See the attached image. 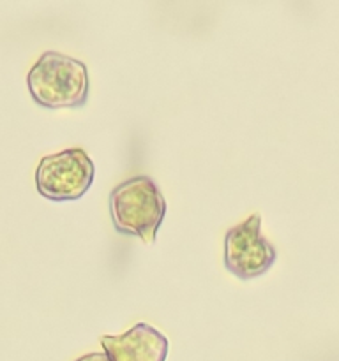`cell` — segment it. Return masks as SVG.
<instances>
[{
  "instance_id": "6da1fadb",
  "label": "cell",
  "mask_w": 339,
  "mask_h": 361,
  "mask_svg": "<svg viewBox=\"0 0 339 361\" xmlns=\"http://www.w3.org/2000/svg\"><path fill=\"white\" fill-rule=\"evenodd\" d=\"M28 92L42 108H80L88 99L87 66L73 56L46 51L27 76Z\"/></svg>"
},
{
  "instance_id": "7a4b0ae2",
  "label": "cell",
  "mask_w": 339,
  "mask_h": 361,
  "mask_svg": "<svg viewBox=\"0 0 339 361\" xmlns=\"http://www.w3.org/2000/svg\"><path fill=\"white\" fill-rule=\"evenodd\" d=\"M109 214L120 235L152 243L166 214V201L148 176H133L109 194Z\"/></svg>"
},
{
  "instance_id": "3957f363",
  "label": "cell",
  "mask_w": 339,
  "mask_h": 361,
  "mask_svg": "<svg viewBox=\"0 0 339 361\" xmlns=\"http://www.w3.org/2000/svg\"><path fill=\"white\" fill-rule=\"evenodd\" d=\"M94 180V162L81 148L46 155L35 169V187L49 201H74L85 196Z\"/></svg>"
},
{
  "instance_id": "277c9868",
  "label": "cell",
  "mask_w": 339,
  "mask_h": 361,
  "mask_svg": "<svg viewBox=\"0 0 339 361\" xmlns=\"http://www.w3.org/2000/svg\"><path fill=\"white\" fill-rule=\"evenodd\" d=\"M261 217L253 214L225 236V267L242 281L267 274L275 263L278 252L260 235Z\"/></svg>"
},
{
  "instance_id": "5b68a950",
  "label": "cell",
  "mask_w": 339,
  "mask_h": 361,
  "mask_svg": "<svg viewBox=\"0 0 339 361\" xmlns=\"http://www.w3.org/2000/svg\"><path fill=\"white\" fill-rule=\"evenodd\" d=\"M101 344L112 361H165L168 356L166 337L147 323L134 324L122 335H105Z\"/></svg>"
},
{
  "instance_id": "8992f818",
  "label": "cell",
  "mask_w": 339,
  "mask_h": 361,
  "mask_svg": "<svg viewBox=\"0 0 339 361\" xmlns=\"http://www.w3.org/2000/svg\"><path fill=\"white\" fill-rule=\"evenodd\" d=\"M76 361H112L108 358L106 353H90V355H85L81 358H78Z\"/></svg>"
}]
</instances>
